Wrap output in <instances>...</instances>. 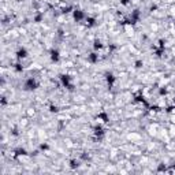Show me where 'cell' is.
I'll return each mask as SVG.
<instances>
[{
    "mask_svg": "<svg viewBox=\"0 0 175 175\" xmlns=\"http://www.w3.org/2000/svg\"><path fill=\"white\" fill-rule=\"evenodd\" d=\"M22 86H23L22 89H23L25 92H33L34 89H37V86H39V82H37V80L34 77H29L23 81V85H22Z\"/></svg>",
    "mask_w": 175,
    "mask_h": 175,
    "instance_id": "cell-1",
    "label": "cell"
},
{
    "mask_svg": "<svg viewBox=\"0 0 175 175\" xmlns=\"http://www.w3.org/2000/svg\"><path fill=\"white\" fill-rule=\"evenodd\" d=\"M49 58H51V62L52 63H58L59 60H60V54H59L58 49H51Z\"/></svg>",
    "mask_w": 175,
    "mask_h": 175,
    "instance_id": "cell-2",
    "label": "cell"
}]
</instances>
